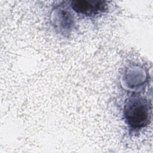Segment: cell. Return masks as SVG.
Here are the masks:
<instances>
[{
	"instance_id": "cell-2",
	"label": "cell",
	"mask_w": 153,
	"mask_h": 153,
	"mask_svg": "<svg viewBox=\"0 0 153 153\" xmlns=\"http://www.w3.org/2000/svg\"><path fill=\"white\" fill-rule=\"evenodd\" d=\"M149 73L146 68L137 64H130L121 75V85L129 93H142L149 82Z\"/></svg>"
},
{
	"instance_id": "cell-1",
	"label": "cell",
	"mask_w": 153,
	"mask_h": 153,
	"mask_svg": "<svg viewBox=\"0 0 153 153\" xmlns=\"http://www.w3.org/2000/svg\"><path fill=\"white\" fill-rule=\"evenodd\" d=\"M152 116L151 101L141 93H129L123 107V117L128 133L136 136L149 125Z\"/></svg>"
},
{
	"instance_id": "cell-3",
	"label": "cell",
	"mask_w": 153,
	"mask_h": 153,
	"mask_svg": "<svg viewBox=\"0 0 153 153\" xmlns=\"http://www.w3.org/2000/svg\"><path fill=\"white\" fill-rule=\"evenodd\" d=\"M50 23L56 33L68 36L72 32L75 19L68 1H62L54 5L50 12Z\"/></svg>"
},
{
	"instance_id": "cell-4",
	"label": "cell",
	"mask_w": 153,
	"mask_h": 153,
	"mask_svg": "<svg viewBox=\"0 0 153 153\" xmlns=\"http://www.w3.org/2000/svg\"><path fill=\"white\" fill-rule=\"evenodd\" d=\"M68 2L73 12L84 17L95 18L108 10V4L105 1L72 0Z\"/></svg>"
}]
</instances>
